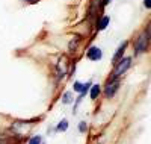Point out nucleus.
<instances>
[{
  "instance_id": "f257e3e1",
  "label": "nucleus",
  "mask_w": 151,
  "mask_h": 144,
  "mask_svg": "<svg viewBox=\"0 0 151 144\" xmlns=\"http://www.w3.org/2000/svg\"><path fill=\"white\" fill-rule=\"evenodd\" d=\"M148 40H150V28L147 29V32L141 33L139 38H137L136 46H134L136 55H141V53H144V52L147 50V47H148Z\"/></svg>"
},
{
  "instance_id": "f03ea898",
  "label": "nucleus",
  "mask_w": 151,
  "mask_h": 144,
  "mask_svg": "<svg viewBox=\"0 0 151 144\" xmlns=\"http://www.w3.org/2000/svg\"><path fill=\"white\" fill-rule=\"evenodd\" d=\"M130 65H132V58H129V56L121 58V59L116 62L115 71H113V77H119L121 74H124L125 71L130 68Z\"/></svg>"
},
{
  "instance_id": "7ed1b4c3",
  "label": "nucleus",
  "mask_w": 151,
  "mask_h": 144,
  "mask_svg": "<svg viewBox=\"0 0 151 144\" xmlns=\"http://www.w3.org/2000/svg\"><path fill=\"white\" fill-rule=\"evenodd\" d=\"M118 88H119V79H118V77H113L112 81L107 82L104 93H106L107 97H113V96H115V93L118 91Z\"/></svg>"
},
{
  "instance_id": "20e7f679",
  "label": "nucleus",
  "mask_w": 151,
  "mask_h": 144,
  "mask_svg": "<svg viewBox=\"0 0 151 144\" xmlns=\"http://www.w3.org/2000/svg\"><path fill=\"white\" fill-rule=\"evenodd\" d=\"M86 58L89 59V61H100V59L103 58V52H101V49H100V47L92 46L89 50L86 52Z\"/></svg>"
},
{
  "instance_id": "39448f33",
  "label": "nucleus",
  "mask_w": 151,
  "mask_h": 144,
  "mask_svg": "<svg viewBox=\"0 0 151 144\" xmlns=\"http://www.w3.org/2000/svg\"><path fill=\"white\" fill-rule=\"evenodd\" d=\"M127 46H129V41H124V43H122V44L119 46V49L116 50V53L113 55V59H112V61L115 62V64H116V62H118V61H119V59L122 58L124 52H125V47H127Z\"/></svg>"
},
{
  "instance_id": "423d86ee",
  "label": "nucleus",
  "mask_w": 151,
  "mask_h": 144,
  "mask_svg": "<svg viewBox=\"0 0 151 144\" xmlns=\"http://www.w3.org/2000/svg\"><path fill=\"white\" fill-rule=\"evenodd\" d=\"M109 23H110V17H109V15H104L101 20L98 21V24H97V31H104L107 26H109Z\"/></svg>"
},
{
  "instance_id": "0eeeda50",
  "label": "nucleus",
  "mask_w": 151,
  "mask_h": 144,
  "mask_svg": "<svg viewBox=\"0 0 151 144\" xmlns=\"http://www.w3.org/2000/svg\"><path fill=\"white\" fill-rule=\"evenodd\" d=\"M91 91H89V96H91V99L92 100H95L98 96H100V91H101V87H100L98 84H95V85H91V88H89Z\"/></svg>"
},
{
  "instance_id": "6e6552de",
  "label": "nucleus",
  "mask_w": 151,
  "mask_h": 144,
  "mask_svg": "<svg viewBox=\"0 0 151 144\" xmlns=\"http://www.w3.org/2000/svg\"><path fill=\"white\" fill-rule=\"evenodd\" d=\"M68 129V120H60L59 123H58V126H56V130L58 132H65V130Z\"/></svg>"
},
{
  "instance_id": "1a4fd4ad",
  "label": "nucleus",
  "mask_w": 151,
  "mask_h": 144,
  "mask_svg": "<svg viewBox=\"0 0 151 144\" xmlns=\"http://www.w3.org/2000/svg\"><path fill=\"white\" fill-rule=\"evenodd\" d=\"M73 94L71 93H65L64 94V97H62V103H64V105H68V103H73Z\"/></svg>"
},
{
  "instance_id": "9d476101",
  "label": "nucleus",
  "mask_w": 151,
  "mask_h": 144,
  "mask_svg": "<svg viewBox=\"0 0 151 144\" xmlns=\"http://www.w3.org/2000/svg\"><path fill=\"white\" fill-rule=\"evenodd\" d=\"M27 144H42V137L41 135H35V137H32L29 140Z\"/></svg>"
},
{
  "instance_id": "9b49d317",
  "label": "nucleus",
  "mask_w": 151,
  "mask_h": 144,
  "mask_svg": "<svg viewBox=\"0 0 151 144\" xmlns=\"http://www.w3.org/2000/svg\"><path fill=\"white\" fill-rule=\"evenodd\" d=\"M83 85L85 84H82V82H74V85H73V91L74 93H82V89H83Z\"/></svg>"
},
{
  "instance_id": "f8f14e48",
  "label": "nucleus",
  "mask_w": 151,
  "mask_h": 144,
  "mask_svg": "<svg viewBox=\"0 0 151 144\" xmlns=\"http://www.w3.org/2000/svg\"><path fill=\"white\" fill-rule=\"evenodd\" d=\"M91 85H92V82H86V84L83 85V89H82V93H80V97H82V99H83V97L88 94V91H89Z\"/></svg>"
},
{
  "instance_id": "ddd939ff",
  "label": "nucleus",
  "mask_w": 151,
  "mask_h": 144,
  "mask_svg": "<svg viewBox=\"0 0 151 144\" xmlns=\"http://www.w3.org/2000/svg\"><path fill=\"white\" fill-rule=\"evenodd\" d=\"M86 123L85 121H80V124H79V132H82V134H85V130H86Z\"/></svg>"
},
{
  "instance_id": "4468645a",
  "label": "nucleus",
  "mask_w": 151,
  "mask_h": 144,
  "mask_svg": "<svg viewBox=\"0 0 151 144\" xmlns=\"http://www.w3.org/2000/svg\"><path fill=\"white\" fill-rule=\"evenodd\" d=\"M77 41H79V38H76L74 41H71V43H70V50H71V52L76 49V44H77Z\"/></svg>"
},
{
  "instance_id": "2eb2a0df",
  "label": "nucleus",
  "mask_w": 151,
  "mask_h": 144,
  "mask_svg": "<svg viewBox=\"0 0 151 144\" xmlns=\"http://www.w3.org/2000/svg\"><path fill=\"white\" fill-rule=\"evenodd\" d=\"M144 6H145L147 9H150V8H151V0H144Z\"/></svg>"
},
{
  "instance_id": "dca6fc26",
  "label": "nucleus",
  "mask_w": 151,
  "mask_h": 144,
  "mask_svg": "<svg viewBox=\"0 0 151 144\" xmlns=\"http://www.w3.org/2000/svg\"><path fill=\"white\" fill-rule=\"evenodd\" d=\"M109 2H112V0H104V2H103V3H104V5H107Z\"/></svg>"
}]
</instances>
